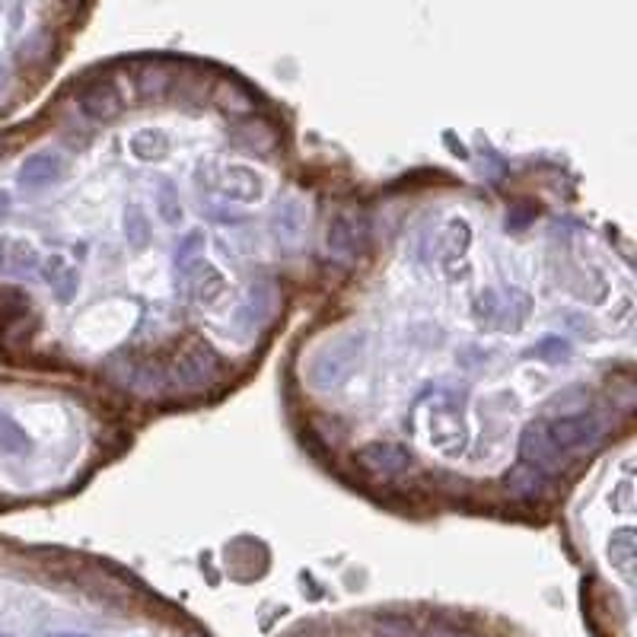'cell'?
<instances>
[{"instance_id":"obj_24","label":"cell","mask_w":637,"mask_h":637,"mask_svg":"<svg viewBox=\"0 0 637 637\" xmlns=\"http://www.w3.org/2000/svg\"><path fill=\"white\" fill-rule=\"evenodd\" d=\"M0 160H4V144H0Z\"/></svg>"},{"instance_id":"obj_10","label":"cell","mask_w":637,"mask_h":637,"mask_svg":"<svg viewBox=\"0 0 637 637\" xmlns=\"http://www.w3.org/2000/svg\"><path fill=\"white\" fill-rule=\"evenodd\" d=\"M42 258L29 239H0V271L4 274H26L36 271Z\"/></svg>"},{"instance_id":"obj_12","label":"cell","mask_w":637,"mask_h":637,"mask_svg":"<svg viewBox=\"0 0 637 637\" xmlns=\"http://www.w3.org/2000/svg\"><path fill=\"white\" fill-rule=\"evenodd\" d=\"M223 195L239 204H255L262 198V179L255 176L249 166H227V185H223Z\"/></svg>"},{"instance_id":"obj_9","label":"cell","mask_w":637,"mask_h":637,"mask_svg":"<svg viewBox=\"0 0 637 637\" xmlns=\"http://www.w3.org/2000/svg\"><path fill=\"white\" fill-rule=\"evenodd\" d=\"M39 268H42L45 284L51 287V294H55L61 303L74 300L77 287H80V278H77V268H74L71 262H67L64 255H51V258H45V262H42Z\"/></svg>"},{"instance_id":"obj_5","label":"cell","mask_w":637,"mask_h":637,"mask_svg":"<svg viewBox=\"0 0 637 637\" xmlns=\"http://www.w3.org/2000/svg\"><path fill=\"white\" fill-rule=\"evenodd\" d=\"M77 102H80V112L90 118V122H115L125 109V96L109 74H102V77L86 83L77 96Z\"/></svg>"},{"instance_id":"obj_22","label":"cell","mask_w":637,"mask_h":637,"mask_svg":"<svg viewBox=\"0 0 637 637\" xmlns=\"http://www.w3.org/2000/svg\"><path fill=\"white\" fill-rule=\"evenodd\" d=\"M61 4H64V7H71V10H77V7L83 4V0H61Z\"/></svg>"},{"instance_id":"obj_17","label":"cell","mask_w":637,"mask_h":637,"mask_svg":"<svg viewBox=\"0 0 637 637\" xmlns=\"http://www.w3.org/2000/svg\"><path fill=\"white\" fill-rule=\"evenodd\" d=\"M157 214L163 223H182V204H179V195H176V185H172L169 179H160L157 185Z\"/></svg>"},{"instance_id":"obj_1","label":"cell","mask_w":637,"mask_h":637,"mask_svg":"<svg viewBox=\"0 0 637 637\" xmlns=\"http://www.w3.org/2000/svg\"><path fill=\"white\" fill-rule=\"evenodd\" d=\"M542 430L548 443L555 446V453H580L590 450L602 437V418L587 415V411H574V415H558L552 421H542Z\"/></svg>"},{"instance_id":"obj_2","label":"cell","mask_w":637,"mask_h":637,"mask_svg":"<svg viewBox=\"0 0 637 637\" xmlns=\"http://www.w3.org/2000/svg\"><path fill=\"white\" fill-rule=\"evenodd\" d=\"M357 354H360L357 338H338L335 344H325V348L309 360V373H306L309 383L322 392L341 386L351 376Z\"/></svg>"},{"instance_id":"obj_4","label":"cell","mask_w":637,"mask_h":637,"mask_svg":"<svg viewBox=\"0 0 637 637\" xmlns=\"http://www.w3.org/2000/svg\"><path fill=\"white\" fill-rule=\"evenodd\" d=\"M354 459H357V466L373 478H395V475H405L411 466H415V456H411L405 446L383 443V440H373L367 446H360Z\"/></svg>"},{"instance_id":"obj_15","label":"cell","mask_w":637,"mask_h":637,"mask_svg":"<svg viewBox=\"0 0 637 637\" xmlns=\"http://www.w3.org/2000/svg\"><path fill=\"white\" fill-rule=\"evenodd\" d=\"M192 294H195V303L211 309L223 300V294H227V278H223L214 265H204L201 274L195 278V284H192Z\"/></svg>"},{"instance_id":"obj_7","label":"cell","mask_w":637,"mask_h":637,"mask_svg":"<svg viewBox=\"0 0 637 637\" xmlns=\"http://www.w3.org/2000/svg\"><path fill=\"white\" fill-rule=\"evenodd\" d=\"M367 243V223L364 220H354V217H335L329 223V249L338 258H348L354 255L360 246Z\"/></svg>"},{"instance_id":"obj_3","label":"cell","mask_w":637,"mask_h":637,"mask_svg":"<svg viewBox=\"0 0 637 637\" xmlns=\"http://www.w3.org/2000/svg\"><path fill=\"white\" fill-rule=\"evenodd\" d=\"M172 383L185 392L204 389L208 383H214L220 376V354L211 348V344H192L185 348L176 360H172Z\"/></svg>"},{"instance_id":"obj_6","label":"cell","mask_w":637,"mask_h":637,"mask_svg":"<svg viewBox=\"0 0 637 637\" xmlns=\"http://www.w3.org/2000/svg\"><path fill=\"white\" fill-rule=\"evenodd\" d=\"M64 179V157L58 150H39L26 157L20 166V185L23 188H48Z\"/></svg>"},{"instance_id":"obj_18","label":"cell","mask_w":637,"mask_h":637,"mask_svg":"<svg viewBox=\"0 0 637 637\" xmlns=\"http://www.w3.org/2000/svg\"><path fill=\"white\" fill-rule=\"evenodd\" d=\"M217 102H220V109L230 112V115L252 112V96L246 90H239V86H233V83H223L220 86V90H217Z\"/></svg>"},{"instance_id":"obj_8","label":"cell","mask_w":637,"mask_h":637,"mask_svg":"<svg viewBox=\"0 0 637 637\" xmlns=\"http://www.w3.org/2000/svg\"><path fill=\"white\" fill-rule=\"evenodd\" d=\"M520 453H523V462H529V466L536 469H552L558 466V453L555 446L548 443L545 430H542V421H532L523 427V437H520Z\"/></svg>"},{"instance_id":"obj_14","label":"cell","mask_w":637,"mask_h":637,"mask_svg":"<svg viewBox=\"0 0 637 637\" xmlns=\"http://www.w3.org/2000/svg\"><path fill=\"white\" fill-rule=\"evenodd\" d=\"M507 491L520 501H539L545 494V475L542 469L529 466V462H520L513 472H507Z\"/></svg>"},{"instance_id":"obj_11","label":"cell","mask_w":637,"mask_h":637,"mask_svg":"<svg viewBox=\"0 0 637 637\" xmlns=\"http://www.w3.org/2000/svg\"><path fill=\"white\" fill-rule=\"evenodd\" d=\"M131 157L134 160H141V163H160L166 160L169 153H172V141H169V134L160 131V128H137L131 134Z\"/></svg>"},{"instance_id":"obj_21","label":"cell","mask_w":637,"mask_h":637,"mask_svg":"<svg viewBox=\"0 0 637 637\" xmlns=\"http://www.w3.org/2000/svg\"><path fill=\"white\" fill-rule=\"evenodd\" d=\"M7 211H10V198L0 192V214H7Z\"/></svg>"},{"instance_id":"obj_25","label":"cell","mask_w":637,"mask_h":637,"mask_svg":"<svg viewBox=\"0 0 637 637\" xmlns=\"http://www.w3.org/2000/svg\"><path fill=\"white\" fill-rule=\"evenodd\" d=\"M188 637H201V634H188Z\"/></svg>"},{"instance_id":"obj_13","label":"cell","mask_w":637,"mask_h":637,"mask_svg":"<svg viewBox=\"0 0 637 637\" xmlns=\"http://www.w3.org/2000/svg\"><path fill=\"white\" fill-rule=\"evenodd\" d=\"M134 90L147 102H163L166 93L172 90V74L163 64H144V67H137V74H134Z\"/></svg>"},{"instance_id":"obj_19","label":"cell","mask_w":637,"mask_h":637,"mask_svg":"<svg viewBox=\"0 0 637 637\" xmlns=\"http://www.w3.org/2000/svg\"><path fill=\"white\" fill-rule=\"evenodd\" d=\"M125 233L134 249H144L150 243V220L144 217V211L137 208V204L128 208V214H125Z\"/></svg>"},{"instance_id":"obj_16","label":"cell","mask_w":637,"mask_h":637,"mask_svg":"<svg viewBox=\"0 0 637 637\" xmlns=\"http://www.w3.org/2000/svg\"><path fill=\"white\" fill-rule=\"evenodd\" d=\"M239 144L255 153H271L274 144H278V134H274V128L265 125L262 118H249V122H243V128H239Z\"/></svg>"},{"instance_id":"obj_26","label":"cell","mask_w":637,"mask_h":637,"mask_svg":"<svg viewBox=\"0 0 637 637\" xmlns=\"http://www.w3.org/2000/svg\"><path fill=\"white\" fill-rule=\"evenodd\" d=\"M0 637H7V634H0Z\"/></svg>"},{"instance_id":"obj_20","label":"cell","mask_w":637,"mask_h":637,"mask_svg":"<svg viewBox=\"0 0 637 637\" xmlns=\"http://www.w3.org/2000/svg\"><path fill=\"white\" fill-rule=\"evenodd\" d=\"M201 243H204V236L198 233V230H192L185 239H182V249L176 252V265H188V258H192L198 249H201Z\"/></svg>"},{"instance_id":"obj_23","label":"cell","mask_w":637,"mask_h":637,"mask_svg":"<svg viewBox=\"0 0 637 637\" xmlns=\"http://www.w3.org/2000/svg\"><path fill=\"white\" fill-rule=\"evenodd\" d=\"M55 637H86V634H55Z\"/></svg>"}]
</instances>
